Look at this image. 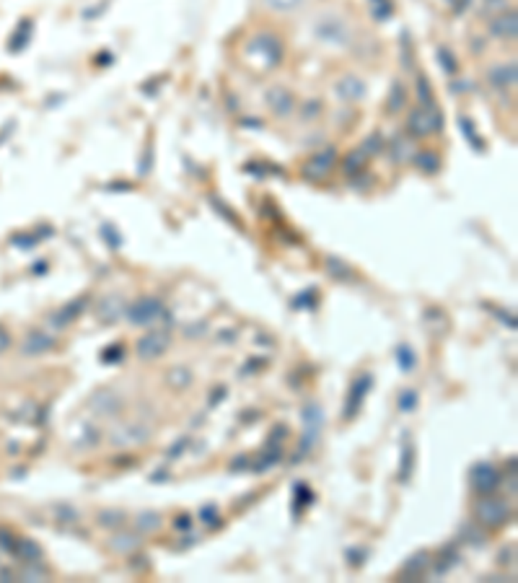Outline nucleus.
Segmentation results:
<instances>
[{
    "instance_id": "nucleus-14",
    "label": "nucleus",
    "mask_w": 518,
    "mask_h": 583,
    "mask_svg": "<svg viewBox=\"0 0 518 583\" xmlns=\"http://www.w3.org/2000/svg\"><path fill=\"white\" fill-rule=\"evenodd\" d=\"M171 384H177V386H185V384H190V373H187L185 368H174L171 371Z\"/></svg>"
},
{
    "instance_id": "nucleus-20",
    "label": "nucleus",
    "mask_w": 518,
    "mask_h": 583,
    "mask_svg": "<svg viewBox=\"0 0 518 583\" xmlns=\"http://www.w3.org/2000/svg\"><path fill=\"white\" fill-rule=\"evenodd\" d=\"M192 527V519L190 516H182V519H179V529H190Z\"/></svg>"
},
{
    "instance_id": "nucleus-17",
    "label": "nucleus",
    "mask_w": 518,
    "mask_h": 583,
    "mask_svg": "<svg viewBox=\"0 0 518 583\" xmlns=\"http://www.w3.org/2000/svg\"><path fill=\"white\" fill-rule=\"evenodd\" d=\"M272 6H277V8H293L299 0H270Z\"/></svg>"
},
{
    "instance_id": "nucleus-19",
    "label": "nucleus",
    "mask_w": 518,
    "mask_h": 583,
    "mask_svg": "<svg viewBox=\"0 0 518 583\" xmlns=\"http://www.w3.org/2000/svg\"><path fill=\"white\" fill-rule=\"evenodd\" d=\"M8 345H11V337H8V334L3 332V329H0V353H3V350H6Z\"/></svg>"
},
{
    "instance_id": "nucleus-9",
    "label": "nucleus",
    "mask_w": 518,
    "mask_h": 583,
    "mask_svg": "<svg viewBox=\"0 0 518 583\" xmlns=\"http://www.w3.org/2000/svg\"><path fill=\"white\" fill-rule=\"evenodd\" d=\"M138 547V537L135 534H120V537H114L112 540V550H117V552H128V550Z\"/></svg>"
},
{
    "instance_id": "nucleus-1",
    "label": "nucleus",
    "mask_w": 518,
    "mask_h": 583,
    "mask_svg": "<svg viewBox=\"0 0 518 583\" xmlns=\"http://www.w3.org/2000/svg\"><path fill=\"white\" fill-rule=\"evenodd\" d=\"M475 519L482 524V527H503L505 521L511 519V508L508 503L500 498H482L475 505Z\"/></svg>"
},
{
    "instance_id": "nucleus-10",
    "label": "nucleus",
    "mask_w": 518,
    "mask_h": 583,
    "mask_svg": "<svg viewBox=\"0 0 518 583\" xmlns=\"http://www.w3.org/2000/svg\"><path fill=\"white\" fill-rule=\"evenodd\" d=\"M270 101H272V107L280 109V112H288V109H291V96H288V91H283V88H275V91L270 93Z\"/></svg>"
},
{
    "instance_id": "nucleus-12",
    "label": "nucleus",
    "mask_w": 518,
    "mask_h": 583,
    "mask_svg": "<svg viewBox=\"0 0 518 583\" xmlns=\"http://www.w3.org/2000/svg\"><path fill=\"white\" fill-rule=\"evenodd\" d=\"M399 366L405 371H410L412 366H415V356H412L410 348H399Z\"/></svg>"
},
{
    "instance_id": "nucleus-11",
    "label": "nucleus",
    "mask_w": 518,
    "mask_h": 583,
    "mask_svg": "<svg viewBox=\"0 0 518 583\" xmlns=\"http://www.w3.org/2000/svg\"><path fill=\"white\" fill-rule=\"evenodd\" d=\"M99 521L104 524V527H112V524H114V527H120L122 521H125V516H122L120 511H104Z\"/></svg>"
},
{
    "instance_id": "nucleus-2",
    "label": "nucleus",
    "mask_w": 518,
    "mask_h": 583,
    "mask_svg": "<svg viewBox=\"0 0 518 583\" xmlns=\"http://www.w3.org/2000/svg\"><path fill=\"white\" fill-rule=\"evenodd\" d=\"M469 485H472V490L480 492V495H490L497 485H500V475H497V470L492 464L480 462L469 472Z\"/></svg>"
},
{
    "instance_id": "nucleus-8",
    "label": "nucleus",
    "mask_w": 518,
    "mask_h": 583,
    "mask_svg": "<svg viewBox=\"0 0 518 583\" xmlns=\"http://www.w3.org/2000/svg\"><path fill=\"white\" fill-rule=\"evenodd\" d=\"M490 78L495 86H511L513 81H516V68H513V65H503L500 71L490 73Z\"/></svg>"
},
{
    "instance_id": "nucleus-15",
    "label": "nucleus",
    "mask_w": 518,
    "mask_h": 583,
    "mask_svg": "<svg viewBox=\"0 0 518 583\" xmlns=\"http://www.w3.org/2000/svg\"><path fill=\"white\" fill-rule=\"evenodd\" d=\"M138 527H140V529H156L158 527V516H153V513H145V516H140V519H138Z\"/></svg>"
},
{
    "instance_id": "nucleus-4",
    "label": "nucleus",
    "mask_w": 518,
    "mask_h": 583,
    "mask_svg": "<svg viewBox=\"0 0 518 583\" xmlns=\"http://www.w3.org/2000/svg\"><path fill=\"white\" fill-rule=\"evenodd\" d=\"M371 384H373V378L371 376H361L355 378L353 386H350V397H348V405H345V418L353 420L355 415H358V410H361L363 405V397H366V391L371 389Z\"/></svg>"
},
{
    "instance_id": "nucleus-18",
    "label": "nucleus",
    "mask_w": 518,
    "mask_h": 583,
    "mask_svg": "<svg viewBox=\"0 0 518 583\" xmlns=\"http://www.w3.org/2000/svg\"><path fill=\"white\" fill-rule=\"evenodd\" d=\"M213 513H215V508H213V505H207L205 511H202V519H205L207 524H215V521H213Z\"/></svg>"
},
{
    "instance_id": "nucleus-7",
    "label": "nucleus",
    "mask_w": 518,
    "mask_h": 583,
    "mask_svg": "<svg viewBox=\"0 0 518 583\" xmlns=\"http://www.w3.org/2000/svg\"><path fill=\"white\" fill-rule=\"evenodd\" d=\"M425 568H428V555L425 552H420V555H415L410 562H407L402 573H405V578H418L425 573Z\"/></svg>"
},
{
    "instance_id": "nucleus-3",
    "label": "nucleus",
    "mask_w": 518,
    "mask_h": 583,
    "mask_svg": "<svg viewBox=\"0 0 518 583\" xmlns=\"http://www.w3.org/2000/svg\"><path fill=\"white\" fill-rule=\"evenodd\" d=\"M169 342H171V334L166 332V329H153V332L143 334L140 340H138V356L145 358V361H148V358L164 356Z\"/></svg>"
},
{
    "instance_id": "nucleus-13",
    "label": "nucleus",
    "mask_w": 518,
    "mask_h": 583,
    "mask_svg": "<svg viewBox=\"0 0 518 583\" xmlns=\"http://www.w3.org/2000/svg\"><path fill=\"white\" fill-rule=\"evenodd\" d=\"M415 405H418V394H415V391H402L399 407H402V410H415Z\"/></svg>"
},
{
    "instance_id": "nucleus-16",
    "label": "nucleus",
    "mask_w": 518,
    "mask_h": 583,
    "mask_svg": "<svg viewBox=\"0 0 518 583\" xmlns=\"http://www.w3.org/2000/svg\"><path fill=\"white\" fill-rule=\"evenodd\" d=\"M412 472V446H407V454L405 459H402V480H407Z\"/></svg>"
},
{
    "instance_id": "nucleus-6",
    "label": "nucleus",
    "mask_w": 518,
    "mask_h": 583,
    "mask_svg": "<svg viewBox=\"0 0 518 583\" xmlns=\"http://www.w3.org/2000/svg\"><path fill=\"white\" fill-rule=\"evenodd\" d=\"M55 348V337H50L47 332H31L24 342V353L26 356H42L47 350Z\"/></svg>"
},
{
    "instance_id": "nucleus-5",
    "label": "nucleus",
    "mask_w": 518,
    "mask_h": 583,
    "mask_svg": "<svg viewBox=\"0 0 518 583\" xmlns=\"http://www.w3.org/2000/svg\"><path fill=\"white\" fill-rule=\"evenodd\" d=\"M161 316V304L156 299H143L130 309V321L135 324H150Z\"/></svg>"
}]
</instances>
